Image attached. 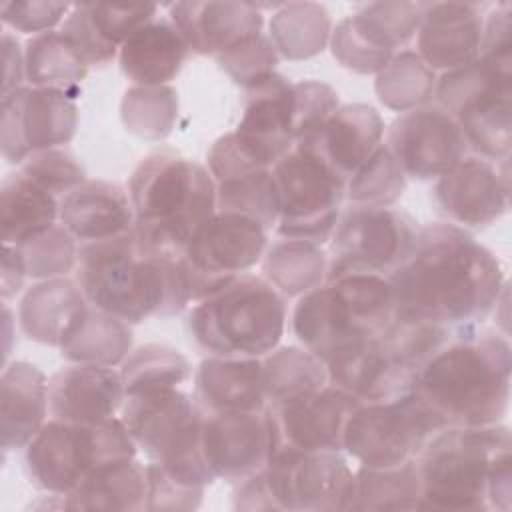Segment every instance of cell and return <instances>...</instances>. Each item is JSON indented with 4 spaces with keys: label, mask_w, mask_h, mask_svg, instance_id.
Wrapping results in <instances>:
<instances>
[{
    "label": "cell",
    "mask_w": 512,
    "mask_h": 512,
    "mask_svg": "<svg viewBox=\"0 0 512 512\" xmlns=\"http://www.w3.org/2000/svg\"><path fill=\"white\" fill-rule=\"evenodd\" d=\"M446 428L410 390L384 402H360L344 428L342 448L360 466L392 468L414 460L426 442Z\"/></svg>",
    "instance_id": "12"
},
{
    "label": "cell",
    "mask_w": 512,
    "mask_h": 512,
    "mask_svg": "<svg viewBox=\"0 0 512 512\" xmlns=\"http://www.w3.org/2000/svg\"><path fill=\"white\" fill-rule=\"evenodd\" d=\"M262 376L266 408L304 398L328 384L324 362L298 346H276L262 356Z\"/></svg>",
    "instance_id": "38"
},
{
    "label": "cell",
    "mask_w": 512,
    "mask_h": 512,
    "mask_svg": "<svg viewBox=\"0 0 512 512\" xmlns=\"http://www.w3.org/2000/svg\"><path fill=\"white\" fill-rule=\"evenodd\" d=\"M260 476L270 510L332 512L342 510L354 472L340 452L278 450Z\"/></svg>",
    "instance_id": "15"
},
{
    "label": "cell",
    "mask_w": 512,
    "mask_h": 512,
    "mask_svg": "<svg viewBox=\"0 0 512 512\" xmlns=\"http://www.w3.org/2000/svg\"><path fill=\"white\" fill-rule=\"evenodd\" d=\"M420 476L418 508L476 512L488 510L494 472L512 464L510 428L446 426L414 458Z\"/></svg>",
    "instance_id": "5"
},
{
    "label": "cell",
    "mask_w": 512,
    "mask_h": 512,
    "mask_svg": "<svg viewBox=\"0 0 512 512\" xmlns=\"http://www.w3.org/2000/svg\"><path fill=\"white\" fill-rule=\"evenodd\" d=\"M420 476L416 460L392 468L360 466L342 510H416Z\"/></svg>",
    "instance_id": "35"
},
{
    "label": "cell",
    "mask_w": 512,
    "mask_h": 512,
    "mask_svg": "<svg viewBox=\"0 0 512 512\" xmlns=\"http://www.w3.org/2000/svg\"><path fill=\"white\" fill-rule=\"evenodd\" d=\"M132 348L130 324L100 310H90L80 328L60 346L62 356L74 364L114 368Z\"/></svg>",
    "instance_id": "41"
},
{
    "label": "cell",
    "mask_w": 512,
    "mask_h": 512,
    "mask_svg": "<svg viewBox=\"0 0 512 512\" xmlns=\"http://www.w3.org/2000/svg\"><path fill=\"white\" fill-rule=\"evenodd\" d=\"M244 90V112L230 134L252 164L274 168L296 144L292 82L272 72Z\"/></svg>",
    "instance_id": "20"
},
{
    "label": "cell",
    "mask_w": 512,
    "mask_h": 512,
    "mask_svg": "<svg viewBox=\"0 0 512 512\" xmlns=\"http://www.w3.org/2000/svg\"><path fill=\"white\" fill-rule=\"evenodd\" d=\"M78 242L62 226L54 224L46 232L30 238L28 242L16 246L28 278L50 280L66 276L76 268L78 262Z\"/></svg>",
    "instance_id": "46"
},
{
    "label": "cell",
    "mask_w": 512,
    "mask_h": 512,
    "mask_svg": "<svg viewBox=\"0 0 512 512\" xmlns=\"http://www.w3.org/2000/svg\"><path fill=\"white\" fill-rule=\"evenodd\" d=\"M48 378L24 360L4 366L0 378V432L4 452L30 444L48 416Z\"/></svg>",
    "instance_id": "30"
},
{
    "label": "cell",
    "mask_w": 512,
    "mask_h": 512,
    "mask_svg": "<svg viewBox=\"0 0 512 512\" xmlns=\"http://www.w3.org/2000/svg\"><path fill=\"white\" fill-rule=\"evenodd\" d=\"M70 4L62 2H22V0H10L0 4V16L6 26L12 30L24 32V34H42L52 30L58 22L66 20L70 12Z\"/></svg>",
    "instance_id": "50"
},
{
    "label": "cell",
    "mask_w": 512,
    "mask_h": 512,
    "mask_svg": "<svg viewBox=\"0 0 512 512\" xmlns=\"http://www.w3.org/2000/svg\"><path fill=\"white\" fill-rule=\"evenodd\" d=\"M58 220V200L26 174L12 172L0 188L2 244L20 246L46 232Z\"/></svg>",
    "instance_id": "34"
},
{
    "label": "cell",
    "mask_w": 512,
    "mask_h": 512,
    "mask_svg": "<svg viewBox=\"0 0 512 512\" xmlns=\"http://www.w3.org/2000/svg\"><path fill=\"white\" fill-rule=\"evenodd\" d=\"M424 322L394 318L388 328L334 354L324 366L328 384L360 402H384L412 390L424 362L454 334Z\"/></svg>",
    "instance_id": "8"
},
{
    "label": "cell",
    "mask_w": 512,
    "mask_h": 512,
    "mask_svg": "<svg viewBox=\"0 0 512 512\" xmlns=\"http://www.w3.org/2000/svg\"><path fill=\"white\" fill-rule=\"evenodd\" d=\"M384 144L404 176L414 180H438L468 156L460 126L438 104L400 114L390 124Z\"/></svg>",
    "instance_id": "18"
},
{
    "label": "cell",
    "mask_w": 512,
    "mask_h": 512,
    "mask_svg": "<svg viewBox=\"0 0 512 512\" xmlns=\"http://www.w3.org/2000/svg\"><path fill=\"white\" fill-rule=\"evenodd\" d=\"M128 196L138 240L166 254H184L194 232L216 212L208 168L174 150L142 158L128 180Z\"/></svg>",
    "instance_id": "4"
},
{
    "label": "cell",
    "mask_w": 512,
    "mask_h": 512,
    "mask_svg": "<svg viewBox=\"0 0 512 512\" xmlns=\"http://www.w3.org/2000/svg\"><path fill=\"white\" fill-rule=\"evenodd\" d=\"M224 72L240 86L248 88L260 78L274 72L280 56L264 32L240 42L238 46L216 56Z\"/></svg>",
    "instance_id": "48"
},
{
    "label": "cell",
    "mask_w": 512,
    "mask_h": 512,
    "mask_svg": "<svg viewBox=\"0 0 512 512\" xmlns=\"http://www.w3.org/2000/svg\"><path fill=\"white\" fill-rule=\"evenodd\" d=\"M2 60H4V82H2V96L22 88V80H26L24 68V50H20L18 40L10 34H2Z\"/></svg>",
    "instance_id": "52"
},
{
    "label": "cell",
    "mask_w": 512,
    "mask_h": 512,
    "mask_svg": "<svg viewBox=\"0 0 512 512\" xmlns=\"http://www.w3.org/2000/svg\"><path fill=\"white\" fill-rule=\"evenodd\" d=\"M58 220L82 246L130 232L134 210L120 184L86 180L58 200Z\"/></svg>",
    "instance_id": "28"
},
{
    "label": "cell",
    "mask_w": 512,
    "mask_h": 512,
    "mask_svg": "<svg viewBox=\"0 0 512 512\" xmlns=\"http://www.w3.org/2000/svg\"><path fill=\"white\" fill-rule=\"evenodd\" d=\"M434 198L440 210L460 228H484L508 212V160L492 162L482 156H464L438 178Z\"/></svg>",
    "instance_id": "21"
},
{
    "label": "cell",
    "mask_w": 512,
    "mask_h": 512,
    "mask_svg": "<svg viewBox=\"0 0 512 512\" xmlns=\"http://www.w3.org/2000/svg\"><path fill=\"white\" fill-rule=\"evenodd\" d=\"M426 2H370L330 32L332 56L358 74H378L418 32Z\"/></svg>",
    "instance_id": "16"
},
{
    "label": "cell",
    "mask_w": 512,
    "mask_h": 512,
    "mask_svg": "<svg viewBox=\"0 0 512 512\" xmlns=\"http://www.w3.org/2000/svg\"><path fill=\"white\" fill-rule=\"evenodd\" d=\"M192 396L204 414L264 410L262 358H204L194 374Z\"/></svg>",
    "instance_id": "29"
},
{
    "label": "cell",
    "mask_w": 512,
    "mask_h": 512,
    "mask_svg": "<svg viewBox=\"0 0 512 512\" xmlns=\"http://www.w3.org/2000/svg\"><path fill=\"white\" fill-rule=\"evenodd\" d=\"M120 372L108 366L72 364L48 380V408L54 420L96 424L114 418L124 404Z\"/></svg>",
    "instance_id": "25"
},
{
    "label": "cell",
    "mask_w": 512,
    "mask_h": 512,
    "mask_svg": "<svg viewBox=\"0 0 512 512\" xmlns=\"http://www.w3.org/2000/svg\"><path fill=\"white\" fill-rule=\"evenodd\" d=\"M170 20L190 52L200 56H220L264 26L260 8L250 2H176Z\"/></svg>",
    "instance_id": "26"
},
{
    "label": "cell",
    "mask_w": 512,
    "mask_h": 512,
    "mask_svg": "<svg viewBox=\"0 0 512 512\" xmlns=\"http://www.w3.org/2000/svg\"><path fill=\"white\" fill-rule=\"evenodd\" d=\"M374 88L384 106L396 112H408L424 106L434 96L436 76L416 52L404 50L394 54L376 74Z\"/></svg>",
    "instance_id": "42"
},
{
    "label": "cell",
    "mask_w": 512,
    "mask_h": 512,
    "mask_svg": "<svg viewBox=\"0 0 512 512\" xmlns=\"http://www.w3.org/2000/svg\"><path fill=\"white\" fill-rule=\"evenodd\" d=\"M156 12V4H72L62 24V32L70 38L88 66L106 64L138 28L156 18Z\"/></svg>",
    "instance_id": "27"
},
{
    "label": "cell",
    "mask_w": 512,
    "mask_h": 512,
    "mask_svg": "<svg viewBox=\"0 0 512 512\" xmlns=\"http://www.w3.org/2000/svg\"><path fill=\"white\" fill-rule=\"evenodd\" d=\"M512 348L504 334L456 328L424 362L412 392L444 426L502 424L510 406Z\"/></svg>",
    "instance_id": "2"
},
{
    "label": "cell",
    "mask_w": 512,
    "mask_h": 512,
    "mask_svg": "<svg viewBox=\"0 0 512 512\" xmlns=\"http://www.w3.org/2000/svg\"><path fill=\"white\" fill-rule=\"evenodd\" d=\"M418 230V222L400 208L350 204L328 240L326 278L344 272L394 274L412 254Z\"/></svg>",
    "instance_id": "13"
},
{
    "label": "cell",
    "mask_w": 512,
    "mask_h": 512,
    "mask_svg": "<svg viewBox=\"0 0 512 512\" xmlns=\"http://www.w3.org/2000/svg\"><path fill=\"white\" fill-rule=\"evenodd\" d=\"M24 68L30 86L68 94L84 80L88 62L62 30H48L26 40Z\"/></svg>",
    "instance_id": "36"
},
{
    "label": "cell",
    "mask_w": 512,
    "mask_h": 512,
    "mask_svg": "<svg viewBox=\"0 0 512 512\" xmlns=\"http://www.w3.org/2000/svg\"><path fill=\"white\" fill-rule=\"evenodd\" d=\"M90 308L80 286L66 278L34 284L22 298L18 318L30 340L62 346L86 320Z\"/></svg>",
    "instance_id": "31"
},
{
    "label": "cell",
    "mask_w": 512,
    "mask_h": 512,
    "mask_svg": "<svg viewBox=\"0 0 512 512\" xmlns=\"http://www.w3.org/2000/svg\"><path fill=\"white\" fill-rule=\"evenodd\" d=\"M20 172L48 190L52 196L60 198L86 182V172L80 162L68 150L60 148L32 152L20 164Z\"/></svg>",
    "instance_id": "47"
},
{
    "label": "cell",
    "mask_w": 512,
    "mask_h": 512,
    "mask_svg": "<svg viewBox=\"0 0 512 512\" xmlns=\"http://www.w3.org/2000/svg\"><path fill=\"white\" fill-rule=\"evenodd\" d=\"M136 442L120 418L96 424L48 420L26 446L30 482L48 492L66 496L102 466L136 458Z\"/></svg>",
    "instance_id": "10"
},
{
    "label": "cell",
    "mask_w": 512,
    "mask_h": 512,
    "mask_svg": "<svg viewBox=\"0 0 512 512\" xmlns=\"http://www.w3.org/2000/svg\"><path fill=\"white\" fill-rule=\"evenodd\" d=\"M272 174L278 188V220L274 232L280 238L324 246L342 212L346 180L320 156L300 146H294L278 160Z\"/></svg>",
    "instance_id": "11"
},
{
    "label": "cell",
    "mask_w": 512,
    "mask_h": 512,
    "mask_svg": "<svg viewBox=\"0 0 512 512\" xmlns=\"http://www.w3.org/2000/svg\"><path fill=\"white\" fill-rule=\"evenodd\" d=\"M268 248V230L252 218L214 212L188 242L182 264L192 302L256 266Z\"/></svg>",
    "instance_id": "14"
},
{
    "label": "cell",
    "mask_w": 512,
    "mask_h": 512,
    "mask_svg": "<svg viewBox=\"0 0 512 512\" xmlns=\"http://www.w3.org/2000/svg\"><path fill=\"white\" fill-rule=\"evenodd\" d=\"M216 182V212L242 214L268 232L278 220V188L272 168H246L230 172Z\"/></svg>",
    "instance_id": "40"
},
{
    "label": "cell",
    "mask_w": 512,
    "mask_h": 512,
    "mask_svg": "<svg viewBox=\"0 0 512 512\" xmlns=\"http://www.w3.org/2000/svg\"><path fill=\"white\" fill-rule=\"evenodd\" d=\"M396 318L388 276L344 272L302 294L292 312L300 344L324 364L344 348L382 334Z\"/></svg>",
    "instance_id": "6"
},
{
    "label": "cell",
    "mask_w": 512,
    "mask_h": 512,
    "mask_svg": "<svg viewBox=\"0 0 512 512\" xmlns=\"http://www.w3.org/2000/svg\"><path fill=\"white\" fill-rule=\"evenodd\" d=\"M200 446L216 478L242 482L262 472L276 452L268 410L204 414Z\"/></svg>",
    "instance_id": "19"
},
{
    "label": "cell",
    "mask_w": 512,
    "mask_h": 512,
    "mask_svg": "<svg viewBox=\"0 0 512 512\" xmlns=\"http://www.w3.org/2000/svg\"><path fill=\"white\" fill-rule=\"evenodd\" d=\"M328 252L322 246L282 238L266 248L262 276L284 296H302L326 280Z\"/></svg>",
    "instance_id": "37"
},
{
    "label": "cell",
    "mask_w": 512,
    "mask_h": 512,
    "mask_svg": "<svg viewBox=\"0 0 512 512\" xmlns=\"http://www.w3.org/2000/svg\"><path fill=\"white\" fill-rule=\"evenodd\" d=\"M0 278H2L0 294H2V300L8 302L22 290L24 280L28 278L22 256L16 246L2 244V276Z\"/></svg>",
    "instance_id": "53"
},
{
    "label": "cell",
    "mask_w": 512,
    "mask_h": 512,
    "mask_svg": "<svg viewBox=\"0 0 512 512\" xmlns=\"http://www.w3.org/2000/svg\"><path fill=\"white\" fill-rule=\"evenodd\" d=\"M388 278L396 318L444 328L478 326L506 290L500 260L452 222L422 226L412 254Z\"/></svg>",
    "instance_id": "1"
},
{
    "label": "cell",
    "mask_w": 512,
    "mask_h": 512,
    "mask_svg": "<svg viewBox=\"0 0 512 512\" xmlns=\"http://www.w3.org/2000/svg\"><path fill=\"white\" fill-rule=\"evenodd\" d=\"M178 116V98L170 86H134L122 100V122L126 130L146 140L170 134Z\"/></svg>",
    "instance_id": "45"
},
{
    "label": "cell",
    "mask_w": 512,
    "mask_h": 512,
    "mask_svg": "<svg viewBox=\"0 0 512 512\" xmlns=\"http://www.w3.org/2000/svg\"><path fill=\"white\" fill-rule=\"evenodd\" d=\"M148 464L136 458L114 462L92 472L64 496L66 510H146Z\"/></svg>",
    "instance_id": "33"
},
{
    "label": "cell",
    "mask_w": 512,
    "mask_h": 512,
    "mask_svg": "<svg viewBox=\"0 0 512 512\" xmlns=\"http://www.w3.org/2000/svg\"><path fill=\"white\" fill-rule=\"evenodd\" d=\"M358 404L360 400L348 392L326 384L314 394L266 408L272 420L276 452H344V428Z\"/></svg>",
    "instance_id": "22"
},
{
    "label": "cell",
    "mask_w": 512,
    "mask_h": 512,
    "mask_svg": "<svg viewBox=\"0 0 512 512\" xmlns=\"http://www.w3.org/2000/svg\"><path fill=\"white\" fill-rule=\"evenodd\" d=\"M512 6L508 2L492 8L482 26L480 56L484 58H512Z\"/></svg>",
    "instance_id": "51"
},
{
    "label": "cell",
    "mask_w": 512,
    "mask_h": 512,
    "mask_svg": "<svg viewBox=\"0 0 512 512\" xmlns=\"http://www.w3.org/2000/svg\"><path fill=\"white\" fill-rule=\"evenodd\" d=\"M484 18L472 2H432L424 6L416 54L432 70L454 72L480 58Z\"/></svg>",
    "instance_id": "23"
},
{
    "label": "cell",
    "mask_w": 512,
    "mask_h": 512,
    "mask_svg": "<svg viewBox=\"0 0 512 512\" xmlns=\"http://www.w3.org/2000/svg\"><path fill=\"white\" fill-rule=\"evenodd\" d=\"M384 120L368 104H340L316 130L296 142L320 156L338 176L348 180L382 144Z\"/></svg>",
    "instance_id": "24"
},
{
    "label": "cell",
    "mask_w": 512,
    "mask_h": 512,
    "mask_svg": "<svg viewBox=\"0 0 512 512\" xmlns=\"http://www.w3.org/2000/svg\"><path fill=\"white\" fill-rule=\"evenodd\" d=\"M78 126V108L66 92L22 86L2 96L0 144L6 162L22 164L32 152L68 144Z\"/></svg>",
    "instance_id": "17"
},
{
    "label": "cell",
    "mask_w": 512,
    "mask_h": 512,
    "mask_svg": "<svg viewBox=\"0 0 512 512\" xmlns=\"http://www.w3.org/2000/svg\"><path fill=\"white\" fill-rule=\"evenodd\" d=\"M270 40L288 60L316 56L330 40V18L324 6L316 2L280 4L270 20Z\"/></svg>",
    "instance_id": "39"
},
{
    "label": "cell",
    "mask_w": 512,
    "mask_h": 512,
    "mask_svg": "<svg viewBox=\"0 0 512 512\" xmlns=\"http://www.w3.org/2000/svg\"><path fill=\"white\" fill-rule=\"evenodd\" d=\"M286 326V298L264 278L240 274L196 302L188 328L210 356L262 358L272 352Z\"/></svg>",
    "instance_id": "7"
},
{
    "label": "cell",
    "mask_w": 512,
    "mask_h": 512,
    "mask_svg": "<svg viewBox=\"0 0 512 512\" xmlns=\"http://www.w3.org/2000/svg\"><path fill=\"white\" fill-rule=\"evenodd\" d=\"M76 284L94 310L126 324L170 318L192 302L182 254L146 248L134 228L78 246Z\"/></svg>",
    "instance_id": "3"
},
{
    "label": "cell",
    "mask_w": 512,
    "mask_h": 512,
    "mask_svg": "<svg viewBox=\"0 0 512 512\" xmlns=\"http://www.w3.org/2000/svg\"><path fill=\"white\" fill-rule=\"evenodd\" d=\"M120 378L124 394L152 390V388H174L186 382L192 374L188 358L164 344H144L120 364Z\"/></svg>",
    "instance_id": "43"
},
{
    "label": "cell",
    "mask_w": 512,
    "mask_h": 512,
    "mask_svg": "<svg viewBox=\"0 0 512 512\" xmlns=\"http://www.w3.org/2000/svg\"><path fill=\"white\" fill-rule=\"evenodd\" d=\"M190 48L180 30L166 18L138 28L118 52L122 72L136 86H166L182 70Z\"/></svg>",
    "instance_id": "32"
},
{
    "label": "cell",
    "mask_w": 512,
    "mask_h": 512,
    "mask_svg": "<svg viewBox=\"0 0 512 512\" xmlns=\"http://www.w3.org/2000/svg\"><path fill=\"white\" fill-rule=\"evenodd\" d=\"M434 98L460 126L468 150L492 162L510 158L512 58H484L436 80Z\"/></svg>",
    "instance_id": "9"
},
{
    "label": "cell",
    "mask_w": 512,
    "mask_h": 512,
    "mask_svg": "<svg viewBox=\"0 0 512 512\" xmlns=\"http://www.w3.org/2000/svg\"><path fill=\"white\" fill-rule=\"evenodd\" d=\"M294 88V140L316 130L338 106V92L318 80L292 82ZM296 146V144H294Z\"/></svg>",
    "instance_id": "49"
},
{
    "label": "cell",
    "mask_w": 512,
    "mask_h": 512,
    "mask_svg": "<svg viewBox=\"0 0 512 512\" xmlns=\"http://www.w3.org/2000/svg\"><path fill=\"white\" fill-rule=\"evenodd\" d=\"M406 190V176L394 156L380 144L346 180V200L356 206H392Z\"/></svg>",
    "instance_id": "44"
}]
</instances>
